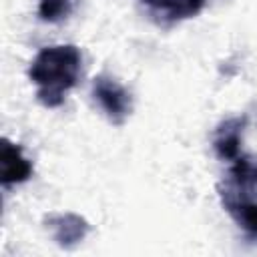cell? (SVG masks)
Masks as SVG:
<instances>
[{
    "instance_id": "obj_1",
    "label": "cell",
    "mask_w": 257,
    "mask_h": 257,
    "mask_svg": "<svg viewBox=\"0 0 257 257\" xmlns=\"http://www.w3.org/2000/svg\"><path fill=\"white\" fill-rule=\"evenodd\" d=\"M82 76V52L76 44H52L40 48L28 66V78L36 88V100L46 108L62 106L66 92Z\"/></svg>"
},
{
    "instance_id": "obj_2",
    "label": "cell",
    "mask_w": 257,
    "mask_h": 257,
    "mask_svg": "<svg viewBox=\"0 0 257 257\" xmlns=\"http://www.w3.org/2000/svg\"><path fill=\"white\" fill-rule=\"evenodd\" d=\"M217 191L227 215L249 239L257 241V161L247 155L235 159Z\"/></svg>"
},
{
    "instance_id": "obj_3",
    "label": "cell",
    "mask_w": 257,
    "mask_h": 257,
    "mask_svg": "<svg viewBox=\"0 0 257 257\" xmlns=\"http://www.w3.org/2000/svg\"><path fill=\"white\" fill-rule=\"evenodd\" d=\"M94 104L114 126H122L133 112V94L124 84H120L110 74H98L92 80L90 88Z\"/></svg>"
},
{
    "instance_id": "obj_4",
    "label": "cell",
    "mask_w": 257,
    "mask_h": 257,
    "mask_svg": "<svg viewBox=\"0 0 257 257\" xmlns=\"http://www.w3.org/2000/svg\"><path fill=\"white\" fill-rule=\"evenodd\" d=\"M137 4L159 28H171L197 16L205 8V0H137Z\"/></svg>"
},
{
    "instance_id": "obj_5",
    "label": "cell",
    "mask_w": 257,
    "mask_h": 257,
    "mask_svg": "<svg viewBox=\"0 0 257 257\" xmlns=\"http://www.w3.org/2000/svg\"><path fill=\"white\" fill-rule=\"evenodd\" d=\"M44 229L48 231L50 239L60 247V249H74L78 247L86 235L90 233V225L84 217L64 211V213H48L44 217Z\"/></svg>"
},
{
    "instance_id": "obj_6",
    "label": "cell",
    "mask_w": 257,
    "mask_h": 257,
    "mask_svg": "<svg viewBox=\"0 0 257 257\" xmlns=\"http://www.w3.org/2000/svg\"><path fill=\"white\" fill-rule=\"evenodd\" d=\"M247 126V116H233L223 120L213 131V149L219 159L233 163L235 159L243 157V133Z\"/></svg>"
},
{
    "instance_id": "obj_7",
    "label": "cell",
    "mask_w": 257,
    "mask_h": 257,
    "mask_svg": "<svg viewBox=\"0 0 257 257\" xmlns=\"http://www.w3.org/2000/svg\"><path fill=\"white\" fill-rule=\"evenodd\" d=\"M34 169L32 163L24 157V151L20 145L2 139L0 149V183L2 187H12L18 183H24L32 177Z\"/></svg>"
},
{
    "instance_id": "obj_8",
    "label": "cell",
    "mask_w": 257,
    "mask_h": 257,
    "mask_svg": "<svg viewBox=\"0 0 257 257\" xmlns=\"http://www.w3.org/2000/svg\"><path fill=\"white\" fill-rule=\"evenodd\" d=\"M80 0H38V18L42 22H64L78 6Z\"/></svg>"
}]
</instances>
